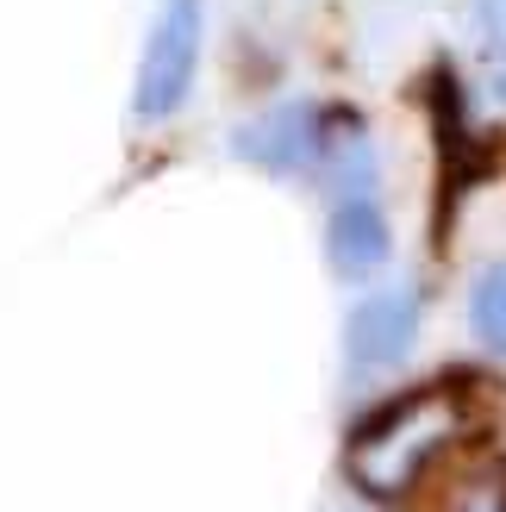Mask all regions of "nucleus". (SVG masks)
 Here are the masks:
<instances>
[{"mask_svg":"<svg viewBox=\"0 0 506 512\" xmlns=\"http://www.w3.org/2000/svg\"><path fill=\"white\" fill-rule=\"evenodd\" d=\"M469 438V406L450 388H419L375 413L357 438H350L344 469L369 500H407L425 475H432L450 450Z\"/></svg>","mask_w":506,"mask_h":512,"instance_id":"f257e3e1","label":"nucleus"},{"mask_svg":"<svg viewBox=\"0 0 506 512\" xmlns=\"http://www.w3.org/2000/svg\"><path fill=\"white\" fill-rule=\"evenodd\" d=\"M200 38H207V0H163L157 19H150V38L138 57V88H132V113L144 125L182 113L194 69H200Z\"/></svg>","mask_w":506,"mask_h":512,"instance_id":"f03ea898","label":"nucleus"},{"mask_svg":"<svg viewBox=\"0 0 506 512\" xmlns=\"http://www.w3.org/2000/svg\"><path fill=\"white\" fill-rule=\"evenodd\" d=\"M325 138H332L325 113L307 107V100H288V107H269L250 125H238L232 150H238L244 163L269 169V175H300V169H313L325 157Z\"/></svg>","mask_w":506,"mask_h":512,"instance_id":"7ed1b4c3","label":"nucleus"},{"mask_svg":"<svg viewBox=\"0 0 506 512\" xmlns=\"http://www.w3.org/2000/svg\"><path fill=\"white\" fill-rule=\"evenodd\" d=\"M419 338V300L407 288H388V294H369L344 325V350H350V369H394L400 356L413 350Z\"/></svg>","mask_w":506,"mask_h":512,"instance_id":"20e7f679","label":"nucleus"},{"mask_svg":"<svg viewBox=\"0 0 506 512\" xmlns=\"http://www.w3.org/2000/svg\"><path fill=\"white\" fill-rule=\"evenodd\" d=\"M325 256H332V269L350 275V281L382 269L388 263V219H382V207L363 200V194L338 200L332 225H325Z\"/></svg>","mask_w":506,"mask_h":512,"instance_id":"39448f33","label":"nucleus"},{"mask_svg":"<svg viewBox=\"0 0 506 512\" xmlns=\"http://www.w3.org/2000/svg\"><path fill=\"white\" fill-rule=\"evenodd\" d=\"M438 512H506V469L482 463V469H463L444 481Z\"/></svg>","mask_w":506,"mask_h":512,"instance_id":"423d86ee","label":"nucleus"},{"mask_svg":"<svg viewBox=\"0 0 506 512\" xmlns=\"http://www.w3.org/2000/svg\"><path fill=\"white\" fill-rule=\"evenodd\" d=\"M469 319H475V338L506 356V263H494L482 281H475V294H469Z\"/></svg>","mask_w":506,"mask_h":512,"instance_id":"0eeeda50","label":"nucleus"},{"mask_svg":"<svg viewBox=\"0 0 506 512\" xmlns=\"http://www.w3.org/2000/svg\"><path fill=\"white\" fill-rule=\"evenodd\" d=\"M469 13H475V32L506 44V0H469Z\"/></svg>","mask_w":506,"mask_h":512,"instance_id":"6e6552de","label":"nucleus"}]
</instances>
